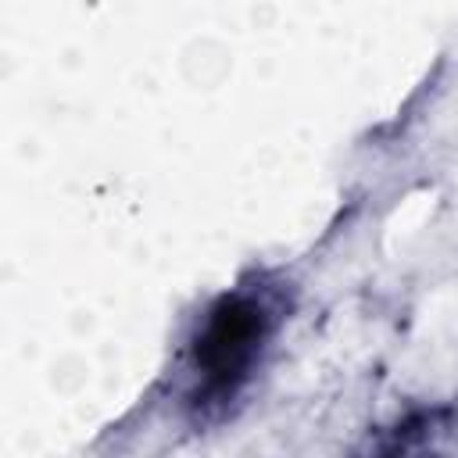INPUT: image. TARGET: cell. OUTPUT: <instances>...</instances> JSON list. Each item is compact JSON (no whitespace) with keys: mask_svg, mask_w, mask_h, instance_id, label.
Instances as JSON below:
<instances>
[{"mask_svg":"<svg viewBox=\"0 0 458 458\" xmlns=\"http://www.w3.org/2000/svg\"><path fill=\"white\" fill-rule=\"evenodd\" d=\"M265 333H268V315L258 301H250L243 293L222 297L211 308V315L197 336V351H193L208 390H218V394L233 390L247 376L250 361L258 358Z\"/></svg>","mask_w":458,"mask_h":458,"instance_id":"cell-1","label":"cell"}]
</instances>
